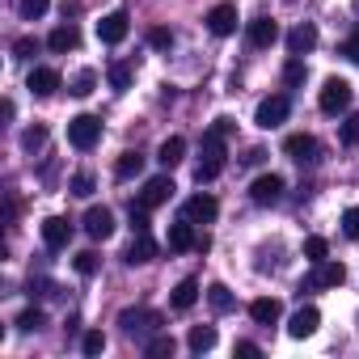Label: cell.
Segmentation results:
<instances>
[{
	"label": "cell",
	"mask_w": 359,
	"mask_h": 359,
	"mask_svg": "<svg viewBox=\"0 0 359 359\" xmlns=\"http://www.w3.org/2000/svg\"><path fill=\"white\" fill-rule=\"evenodd\" d=\"M224 127H212L208 135H203V156H199V169H195V177H199V187L203 182H212V177H220L224 173V161H229V152H224Z\"/></svg>",
	"instance_id": "1"
},
{
	"label": "cell",
	"mask_w": 359,
	"mask_h": 359,
	"mask_svg": "<svg viewBox=\"0 0 359 359\" xmlns=\"http://www.w3.org/2000/svg\"><path fill=\"white\" fill-rule=\"evenodd\" d=\"M97 140H102V123H97L93 114H76V118L68 123V144H72L76 152H89Z\"/></svg>",
	"instance_id": "2"
},
{
	"label": "cell",
	"mask_w": 359,
	"mask_h": 359,
	"mask_svg": "<svg viewBox=\"0 0 359 359\" xmlns=\"http://www.w3.org/2000/svg\"><path fill=\"white\" fill-rule=\"evenodd\" d=\"M317 106H321L325 114H342V110L351 106V85H346L342 76H330V81L321 85V93H317Z\"/></svg>",
	"instance_id": "3"
},
{
	"label": "cell",
	"mask_w": 359,
	"mask_h": 359,
	"mask_svg": "<svg viewBox=\"0 0 359 359\" xmlns=\"http://www.w3.org/2000/svg\"><path fill=\"white\" fill-rule=\"evenodd\" d=\"M287 110H292V97H287V93H275V97H262V102H258V110H254V123L271 131V127H279V123L287 118Z\"/></svg>",
	"instance_id": "4"
},
{
	"label": "cell",
	"mask_w": 359,
	"mask_h": 359,
	"mask_svg": "<svg viewBox=\"0 0 359 359\" xmlns=\"http://www.w3.org/2000/svg\"><path fill=\"white\" fill-rule=\"evenodd\" d=\"M118 325L135 338V334H156L161 330V313H152V309H127L123 317H118Z\"/></svg>",
	"instance_id": "5"
},
{
	"label": "cell",
	"mask_w": 359,
	"mask_h": 359,
	"mask_svg": "<svg viewBox=\"0 0 359 359\" xmlns=\"http://www.w3.org/2000/svg\"><path fill=\"white\" fill-rule=\"evenodd\" d=\"M279 195H283V177H279V173H262V177H254L250 199H254L258 208H271V203H279Z\"/></svg>",
	"instance_id": "6"
},
{
	"label": "cell",
	"mask_w": 359,
	"mask_h": 359,
	"mask_svg": "<svg viewBox=\"0 0 359 359\" xmlns=\"http://www.w3.org/2000/svg\"><path fill=\"white\" fill-rule=\"evenodd\" d=\"M283 152H287L292 161H300V165H313V161H317V152H321V144H317L309 131H296V135H287V140H283Z\"/></svg>",
	"instance_id": "7"
},
{
	"label": "cell",
	"mask_w": 359,
	"mask_h": 359,
	"mask_svg": "<svg viewBox=\"0 0 359 359\" xmlns=\"http://www.w3.org/2000/svg\"><path fill=\"white\" fill-rule=\"evenodd\" d=\"M182 216H187L191 224H212V220L220 216V203H216L212 195H191L187 208H182Z\"/></svg>",
	"instance_id": "8"
},
{
	"label": "cell",
	"mask_w": 359,
	"mask_h": 359,
	"mask_svg": "<svg viewBox=\"0 0 359 359\" xmlns=\"http://www.w3.org/2000/svg\"><path fill=\"white\" fill-rule=\"evenodd\" d=\"M237 22H241V18H237V5H229V0L208 13V30H212L216 39H229V34L237 30Z\"/></svg>",
	"instance_id": "9"
},
{
	"label": "cell",
	"mask_w": 359,
	"mask_h": 359,
	"mask_svg": "<svg viewBox=\"0 0 359 359\" xmlns=\"http://www.w3.org/2000/svg\"><path fill=\"white\" fill-rule=\"evenodd\" d=\"M342 279H346V266H342V262H330V258H321V262H313L309 287H338Z\"/></svg>",
	"instance_id": "10"
},
{
	"label": "cell",
	"mask_w": 359,
	"mask_h": 359,
	"mask_svg": "<svg viewBox=\"0 0 359 359\" xmlns=\"http://www.w3.org/2000/svg\"><path fill=\"white\" fill-rule=\"evenodd\" d=\"M85 233H89L93 241H106V237L114 233V212H110V208H89V212H85Z\"/></svg>",
	"instance_id": "11"
},
{
	"label": "cell",
	"mask_w": 359,
	"mask_h": 359,
	"mask_svg": "<svg viewBox=\"0 0 359 359\" xmlns=\"http://www.w3.org/2000/svg\"><path fill=\"white\" fill-rule=\"evenodd\" d=\"M127 30H131V26H127V13H110V18L97 22V39H102L106 47H118V43L127 39Z\"/></svg>",
	"instance_id": "12"
},
{
	"label": "cell",
	"mask_w": 359,
	"mask_h": 359,
	"mask_svg": "<svg viewBox=\"0 0 359 359\" xmlns=\"http://www.w3.org/2000/svg\"><path fill=\"white\" fill-rule=\"evenodd\" d=\"M152 258H156V241H152L148 233H135L131 245H127V254H123V262H127V266H144V262H152Z\"/></svg>",
	"instance_id": "13"
},
{
	"label": "cell",
	"mask_w": 359,
	"mask_h": 359,
	"mask_svg": "<svg viewBox=\"0 0 359 359\" xmlns=\"http://www.w3.org/2000/svg\"><path fill=\"white\" fill-rule=\"evenodd\" d=\"M317 325H321V313H317L313 304H304V309H296V313H292L287 334H292V338H309V334H317Z\"/></svg>",
	"instance_id": "14"
},
{
	"label": "cell",
	"mask_w": 359,
	"mask_h": 359,
	"mask_svg": "<svg viewBox=\"0 0 359 359\" xmlns=\"http://www.w3.org/2000/svg\"><path fill=\"white\" fill-rule=\"evenodd\" d=\"M68 237H72V224H68L64 216L43 220V241H47V250H64V245H68Z\"/></svg>",
	"instance_id": "15"
},
{
	"label": "cell",
	"mask_w": 359,
	"mask_h": 359,
	"mask_svg": "<svg viewBox=\"0 0 359 359\" xmlns=\"http://www.w3.org/2000/svg\"><path fill=\"white\" fill-rule=\"evenodd\" d=\"M169 250H177V254H182V250H199V237H195V224L182 216V220H177L173 229H169Z\"/></svg>",
	"instance_id": "16"
},
{
	"label": "cell",
	"mask_w": 359,
	"mask_h": 359,
	"mask_svg": "<svg viewBox=\"0 0 359 359\" xmlns=\"http://www.w3.org/2000/svg\"><path fill=\"white\" fill-rule=\"evenodd\" d=\"M26 85H30V93H39V97H51V93L60 89V72H55V68H34Z\"/></svg>",
	"instance_id": "17"
},
{
	"label": "cell",
	"mask_w": 359,
	"mask_h": 359,
	"mask_svg": "<svg viewBox=\"0 0 359 359\" xmlns=\"http://www.w3.org/2000/svg\"><path fill=\"white\" fill-rule=\"evenodd\" d=\"M169 195H173V182H169V177H152V182L144 187V195H140V203L152 212V208H161Z\"/></svg>",
	"instance_id": "18"
},
{
	"label": "cell",
	"mask_w": 359,
	"mask_h": 359,
	"mask_svg": "<svg viewBox=\"0 0 359 359\" xmlns=\"http://www.w3.org/2000/svg\"><path fill=\"white\" fill-rule=\"evenodd\" d=\"M182 156H187V140L182 135H169L161 148H156V161L165 165V169H173V165H182Z\"/></svg>",
	"instance_id": "19"
},
{
	"label": "cell",
	"mask_w": 359,
	"mask_h": 359,
	"mask_svg": "<svg viewBox=\"0 0 359 359\" xmlns=\"http://www.w3.org/2000/svg\"><path fill=\"white\" fill-rule=\"evenodd\" d=\"M250 43H254V47H271V43H279V26H275L271 18H254V22H250Z\"/></svg>",
	"instance_id": "20"
},
{
	"label": "cell",
	"mask_w": 359,
	"mask_h": 359,
	"mask_svg": "<svg viewBox=\"0 0 359 359\" xmlns=\"http://www.w3.org/2000/svg\"><path fill=\"white\" fill-rule=\"evenodd\" d=\"M279 313H283V309H279V300H275V296H258V300L250 304V317H254L258 325H275V321H279Z\"/></svg>",
	"instance_id": "21"
},
{
	"label": "cell",
	"mask_w": 359,
	"mask_h": 359,
	"mask_svg": "<svg viewBox=\"0 0 359 359\" xmlns=\"http://www.w3.org/2000/svg\"><path fill=\"white\" fill-rule=\"evenodd\" d=\"M76 43H81L76 26H55V30H51V39H47V47H51L55 55H64V51H76Z\"/></svg>",
	"instance_id": "22"
},
{
	"label": "cell",
	"mask_w": 359,
	"mask_h": 359,
	"mask_svg": "<svg viewBox=\"0 0 359 359\" xmlns=\"http://www.w3.org/2000/svg\"><path fill=\"white\" fill-rule=\"evenodd\" d=\"M317 47V30L313 26H296L292 34H287V51L292 55H304V51H313Z\"/></svg>",
	"instance_id": "23"
},
{
	"label": "cell",
	"mask_w": 359,
	"mask_h": 359,
	"mask_svg": "<svg viewBox=\"0 0 359 359\" xmlns=\"http://www.w3.org/2000/svg\"><path fill=\"white\" fill-rule=\"evenodd\" d=\"M195 300H199V283H195V279H182V283L173 287V309H177V313L195 309Z\"/></svg>",
	"instance_id": "24"
},
{
	"label": "cell",
	"mask_w": 359,
	"mask_h": 359,
	"mask_svg": "<svg viewBox=\"0 0 359 359\" xmlns=\"http://www.w3.org/2000/svg\"><path fill=\"white\" fill-rule=\"evenodd\" d=\"M187 346H191L195 355L212 351V346H216V325H195V330L187 334Z\"/></svg>",
	"instance_id": "25"
},
{
	"label": "cell",
	"mask_w": 359,
	"mask_h": 359,
	"mask_svg": "<svg viewBox=\"0 0 359 359\" xmlns=\"http://www.w3.org/2000/svg\"><path fill=\"white\" fill-rule=\"evenodd\" d=\"M140 169H144V156H140V152H123V156L114 161V173L123 177V182H127V177H135Z\"/></svg>",
	"instance_id": "26"
},
{
	"label": "cell",
	"mask_w": 359,
	"mask_h": 359,
	"mask_svg": "<svg viewBox=\"0 0 359 359\" xmlns=\"http://www.w3.org/2000/svg\"><path fill=\"white\" fill-rule=\"evenodd\" d=\"M208 300H212V309H216V313H233V304H237V300H233V292H229L224 283H212V287H208Z\"/></svg>",
	"instance_id": "27"
},
{
	"label": "cell",
	"mask_w": 359,
	"mask_h": 359,
	"mask_svg": "<svg viewBox=\"0 0 359 359\" xmlns=\"http://www.w3.org/2000/svg\"><path fill=\"white\" fill-rule=\"evenodd\" d=\"M43 325H47V313H43V309H26V313L18 317V330H22V334H34V330H43Z\"/></svg>",
	"instance_id": "28"
},
{
	"label": "cell",
	"mask_w": 359,
	"mask_h": 359,
	"mask_svg": "<svg viewBox=\"0 0 359 359\" xmlns=\"http://www.w3.org/2000/svg\"><path fill=\"white\" fill-rule=\"evenodd\" d=\"M144 351H148V359H165V355H173V338L169 334H156Z\"/></svg>",
	"instance_id": "29"
},
{
	"label": "cell",
	"mask_w": 359,
	"mask_h": 359,
	"mask_svg": "<svg viewBox=\"0 0 359 359\" xmlns=\"http://www.w3.org/2000/svg\"><path fill=\"white\" fill-rule=\"evenodd\" d=\"M18 9H22V18H26V22H39V18L51 9V0H22Z\"/></svg>",
	"instance_id": "30"
},
{
	"label": "cell",
	"mask_w": 359,
	"mask_h": 359,
	"mask_svg": "<svg viewBox=\"0 0 359 359\" xmlns=\"http://www.w3.org/2000/svg\"><path fill=\"white\" fill-rule=\"evenodd\" d=\"M81 351H85V355H102V351H106V334H102V330H89V334L81 338Z\"/></svg>",
	"instance_id": "31"
},
{
	"label": "cell",
	"mask_w": 359,
	"mask_h": 359,
	"mask_svg": "<svg viewBox=\"0 0 359 359\" xmlns=\"http://www.w3.org/2000/svg\"><path fill=\"white\" fill-rule=\"evenodd\" d=\"M325 254H330V245H325V237H309V241H304V258H309V262H321Z\"/></svg>",
	"instance_id": "32"
},
{
	"label": "cell",
	"mask_w": 359,
	"mask_h": 359,
	"mask_svg": "<svg viewBox=\"0 0 359 359\" xmlns=\"http://www.w3.org/2000/svg\"><path fill=\"white\" fill-rule=\"evenodd\" d=\"M283 81H287V85H300V81H304V60H300V55H292V60H287Z\"/></svg>",
	"instance_id": "33"
},
{
	"label": "cell",
	"mask_w": 359,
	"mask_h": 359,
	"mask_svg": "<svg viewBox=\"0 0 359 359\" xmlns=\"http://www.w3.org/2000/svg\"><path fill=\"white\" fill-rule=\"evenodd\" d=\"M106 76H110V85H114V89H127V85H131V68H127V64H110V72H106Z\"/></svg>",
	"instance_id": "34"
},
{
	"label": "cell",
	"mask_w": 359,
	"mask_h": 359,
	"mask_svg": "<svg viewBox=\"0 0 359 359\" xmlns=\"http://www.w3.org/2000/svg\"><path fill=\"white\" fill-rule=\"evenodd\" d=\"M342 233H346L351 241H359V208H346V212H342Z\"/></svg>",
	"instance_id": "35"
},
{
	"label": "cell",
	"mask_w": 359,
	"mask_h": 359,
	"mask_svg": "<svg viewBox=\"0 0 359 359\" xmlns=\"http://www.w3.org/2000/svg\"><path fill=\"white\" fill-rule=\"evenodd\" d=\"M72 195H76V199H89V195H93V173H76V177H72Z\"/></svg>",
	"instance_id": "36"
},
{
	"label": "cell",
	"mask_w": 359,
	"mask_h": 359,
	"mask_svg": "<svg viewBox=\"0 0 359 359\" xmlns=\"http://www.w3.org/2000/svg\"><path fill=\"white\" fill-rule=\"evenodd\" d=\"M93 85H97V72H81V76L72 81V93L85 97V93H93Z\"/></svg>",
	"instance_id": "37"
},
{
	"label": "cell",
	"mask_w": 359,
	"mask_h": 359,
	"mask_svg": "<svg viewBox=\"0 0 359 359\" xmlns=\"http://www.w3.org/2000/svg\"><path fill=\"white\" fill-rule=\"evenodd\" d=\"M342 144H346V148L359 144V114H351V118L342 123Z\"/></svg>",
	"instance_id": "38"
},
{
	"label": "cell",
	"mask_w": 359,
	"mask_h": 359,
	"mask_svg": "<svg viewBox=\"0 0 359 359\" xmlns=\"http://www.w3.org/2000/svg\"><path fill=\"white\" fill-rule=\"evenodd\" d=\"M148 43H152L156 51H169V47H173V30H161V26H156V30L148 34Z\"/></svg>",
	"instance_id": "39"
},
{
	"label": "cell",
	"mask_w": 359,
	"mask_h": 359,
	"mask_svg": "<svg viewBox=\"0 0 359 359\" xmlns=\"http://www.w3.org/2000/svg\"><path fill=\"white\" fill-rule=\"evenodd\" d=\"M93 271H97V254H93V250L76 254V275H93Z\"/></svg>",
	"instance_id": "40"
},
{
	"label": "cell",
	"mask_w": 359,
	"mask_h": 359,
	"mask_svg": "<svg viewBox=\"0 0 359 359\" xmlns=\"http://www.w3.org/2000/svg\"><path fill=\"white\" fill-rule=\"evenodd\" d=\"M22 144H26V148L34 152V148H43V144H47V131H43V127H30V131L22 135Z\"/></svg>",
	"instance_id": "41"
},
{
	"label": "cell",
	"mask_w": 359,
	"mask_h": 359,
	"mask_svg": "<svg viewBox=\"0 0 359 359\" xmlns=\"http://www.w3.org/2000/svg\"><path fill=\"white\" fill-rule=\"evenodd\" d=\"M338 55H346L351 64H359V30H355V34H351V39H346L342 47H338Z\"/></svg>",
	"instance_id": "42"
},
{
	"label": "cell",
	"mask_w": 359,
	"mask_h": 359,
	"mask_svg": "<svg viewBox=\"0 0 359 359\" xmlns=\"http://www.w3.org/2000/svg\"><path fill=\"white\" fill-rule=\"evenodd\" d=\"M34 51H39V43H34V39H18V47H13V55H18V60H30Z\"/></svg>",
	"instance_id": "43"
},
{
	"label": "cell",
	"mask_w": 359,
	"mask_h": 359,
	"mask_svg": "<svg viewBox=\"0 0 359 359\" xmlns=\"http://www.w3.org/2000/svg\"><path fill=\"white\" fill-rule=\"evenodd\" d=\"M237 355H241V359H258L262 351H258V342H237Z\"/></svg>",
	"instance_id": "44"
},
{
	"label": "cell",
	"mask_w": 359,
	"mask_h": 359,
	"mask_svg": "<svg viewBox=\"0 0 359 359\" xmlns=\"http://www.w3.org/2000/svg\"><path fill=\"white\" fill-rule=\"evenodd\" d=\"M355 9H359V0H355Z\"/></svg>",
	"instance_id": "45"
}]
</instances>
